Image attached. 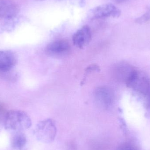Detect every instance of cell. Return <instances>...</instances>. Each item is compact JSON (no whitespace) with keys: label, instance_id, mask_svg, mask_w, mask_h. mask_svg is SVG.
<instances>
[{"label":"cell","instance_id":"obj_1","mask_svg":"<svg viewBox=\"0 0 150 150\" xmlns=\"http://www.w3.org/2000/svg\"><path fill=\"white\" fill-rule=\"evenodd\" d=\"M4 125L8 130H25L32 126L30 118L25 112L21 110H11L6 112L4 116Z\"/></svg>","mask_w":150,"mask_h":150},{"label":"cell","instance_id":"obj_2","mask_svg":"<svg viewBox=\"0 0 150 150\" xmlns=\"http://www.w3.org/2000/svg\"><path fill=\"white\" fill-rule=\"evenodd\" d=\"M57 129L52 119H46L39 122L36 126L35 134L38 140L45 143H50L55 139Z\"/></svg>","mask_w":150,"mask_h":150},{"label":"cell","instance_id":"obj_3","mask_svg":"<svg viewBox=\"0 0 150 150\" xmlns=\"http://www.w3.org/2000/svg\"><path fill=\"white\" fill-rule=\"evenodd\" d=\"M121 15V11L114 4H104L91 10L89 16L92 19H100L111 17L117 18Z\"/></svg>","mask_w":150,"mask_h":150},{"label":"cell","instance_id":"obj_4","mask_svg":"<svg viewBox=\"0 0 150 150\" xmlns=\"http://www.w3.org/2000/svg\"><path fill=\"white\" fill-rule=\"evenodd\" d=\"M126 85L129 88L143 95H147L149 91L150 83L149 78L137 70Z\"/></svg>","mask_w":150,"mask_h":150},{"label":"cell","instance_id":"obj_5","mask_svg":"<svg viewBox=\"0 0 150 150\" xmlns=\"http://www.w3.org/2000/svg\"><path fill=\"white\" fill-rule=\"evenodd\" d=\"M69 43L65 40H58L48 44L45 48L46 53L53 57H59L67 54L70 50Z\"/></svg>","mask_w":150,"mask_h":150},{"label":"cell","instance_id":"obj_6","mask_svg":"<svg viewBox=\"0 0 150 150\" xmlns=\"http://www.w3.org/2000/svg\"><path fill=\"white\" fill-rule=\"evenodd\" d=\"M91 38V31L90 27L87 25H83L74 34L73 43L77 47L82 48L89 44Z\"/></svg>","mask_w":150,"mask_h":150},{"label":"cell","instance_id":"obj_7","mask_svg":"<svg viewBox=\"0 0 150 150\" xmlns=\"http://www.w3.org/2000/svg\"><path fill=\"white\" fill-rule=\"evenodd\" d=\"M94 97L98 105L105 108L109 107L113 102V93L108 87L97 88L94 93Z\"/></svg>","mask_w":150,"mask_h":150},{"label":"cell","instance_id":"obj_8","mask_svg":"<svg viewBox=\"0 0 150 150\" xmlns=\"http://www.w3.org/2000/svg\"><path fill=\"white\" fill-rule=\"evenodd\" d=\"M16 62V56L13 52L0 51V73L11 71Z\"/></svg>","mask_w":150,"mask_h":150},{"label":"cell","instance_id":"obj_9","mask_svg":"<svg viewBox=\"0 0 150 150\" xmlns=\"http://www.w3.org/2000/svg\"><path fill=\"white\" fill-rule=\"evenodd\" d=\"M18 11L17 4L12 0H0V18L11 19Z\"/></svg>","mask_w":150,"mask_h":150},{"label":"cell","instance_id":"obj_10","mask_svg":"<svg viewBox=\"0 0 150 150\" xmlns=\"http://www.w3.org/2000/svg\"><path fill=\"white\" fill-rule=\"evenodd\" d=\"M136 71L133 66L127 63L119 64L116 69L118 79L125 82L126 84L132 78Z\"/></svg>","mask_w":150,"mask_h":150},{"label":"cell","instance_id":"obj_11","mask_svg":"<svg viewBox=\"0 0 150 150\" xmlns=\"http://www.w3.org/2000/svg\"><path fill=\"white\" fill-rule=\"evenodd\" d=\"M27 144L26 136L22 132H18L13 137L11 142L12 147L16 150H23Z\"/></svg>","mask_w":150,"mask_h":150},{"label":"cell","instance_id":"obj_12","mask_svg":"<svg viewBox=\"0 0 150 150\" xmlns=\"http://www.w3.org/2000/svg\"><path fill=\"white\" fill-rule=\"evenodd\" d=\"M150 20V6L146 7L145 12L141 16L136 18L135 22L139 24L145 23Z\"/></svg>","mask_w":150,"mask_h":150},{"label":"cell","instance_id":"obj_13","mask_svg":"<svg viewBox=\"0 0 150 150\" xmlns=\"http://www.w3.org/2000/svg\"><path fill=\"white\" fill-rule=\"evenodd\" d=\"M117 150H137L135 147L129 143L122 144L120 146Z\"/></svg>","mask_w":150,"mask_h":150},{"label":"cell","instance_id":"obj_14","mask_svg":"<svg viewBox=\"0 0 150 150\" xmlns=\"http://www.w3.org/2000/svg\"><path fill=\"white\" fill-rule=\"evenodd\" d=\"M72 4H74L78 7H84L86 4V0H68Z\"/></svg>","mask_w":150,"mask_h":150},{"label":"cell","instance_id":"obj_15","mask_svg":"<svg viewBox=\"0 0 150 150\" xmlns=\"http://www.w3.org/2000/svg\"><path fill=\"white\" fill-rule=\"evenodd\" d=\"M4 108L3 107V106L1 105H0V120L2 119V118H4L5 114H6V112L5 113L4 112Z\"/></svg>","mask_w":150,"mask_h":150},{"label":"cell","instance_id":"obj_16","mask_svg":"<svg viewBox=\"0 0 150 150\" xmlns=\"http://www.w3.org/2000/svg\"><path fill=\"white\" fill-rule=\"evenodd\" d=\"M112 1L116 3L120 4L125 2L127 1L128 0H112Z\"/></svg>","mask_w":150,"mask_h":150},{"label":"cell","instance_id":"obj_17","mask_svg":"<svg viewBox=\"0 0 150 150\" xmlns=\"http://www.w3.org/2000/svg\"><path fill=\"white\" fill-rule=\"evenodd\" d=\"M35 1H44V0H35Z\"/></svg>","mask_w":150,"mask_h":150}]
</instances>
